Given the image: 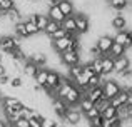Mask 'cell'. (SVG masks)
I'll return each mask as SVG.
<instances>
[{
    "label": "cell",
    "instance_id": "16",
    "mask_svg": "<svg viewBox=\"0 0 132 127\" xmlns=\"http://www.w3.org/2000/svg\"><path fill=\"white\" fill-rule=\"evenodd\" d=\"M59 10L64 13L65 19H67V17H72L75 13L74 2H72V0H60V3H59Z\"/></svg>",
    "mask_w": 132,
    "mask_h": 127
},
{
    "label": "cell",
    "instance_id": "2",
    "mask_svg": "<svg viewBox=\"0 0 132 127\" xmlns=\"http://www.w3.org/2000/svg\"><path fill=\"white\" fill-rule=\"evenodd\" d=\"M74 20H75V27H77V35H85V33L90 32V19L85 15L84 12H79V13H74Z\"/></svg>",
    "mask_w": 132,
    "mask_h": 127
},
{
    "label": "cell",
    "instance_id": "25",
    "mask_svg": "<svg viewBox=\"0 0 132 127\" xmlns=\"http://www.w3.org/2000/svg\"><path fill=\"white\" fill-rule=\"evenodd\" d=\"M37 72H39V67H35L32 62L23 64V75H27V77H30V79H35Z\"/></svg>",
    "mask_w": 132,
    "mask_h": 127
},
{
    "label": "cell",
    "instance_id": "12",
    "mask_svg": "<svg viewBox=\"0 0 132 127\" xmlns=\"http://www.w3.org/2000/svg\"><path fill=\"white\" fill-rule=\"evenodd\" d=\"M84 95L89 99L90 102H92L94 105H95L99 100H102V99H104V90H102V85H99V87H90V89H87V90L84 92Z\"/></svg>",
    "mask_w": 132,
    "mask_h": 127
},
{
    "label": "cell",
    "instance_id": "40",
    "mask_svg": "<svg viewBox=\"0 0 132 127\" xmlns=\"http://www.w3.org/2000/svg\"><path fill=\"white\" fill-rule=\"evenodd\" d=\"M12 127H29V121L27 119H17L12 124Z\"/></svg>",
    "mask_w": 132,
    "mask_h": 127
},
{
    "label": "cell",
    "instance_id": "4",
    "mask_svg": "<svg viewBox=\"0 0 132 127\" xmlns=\"http://www.w3.org/2000/svg\"><path fill=\"white\" fill-rule=\"evenodd\" d=\"M60 64L62 65H67L69 69L75 67V65H80L82 64L80 52H72V50H67V52L60 54Z\"/></svg>",
    "mask_w": 132,
    "mask_h": 127
},
{
    "label": "cell",
    "instance_id": "48",
    "mask_svg": "<svg viewBox=\"0 0 132 127\" xmlns=\"http://www.w3.org/2000/svg\"><path fill=\"white\" fill-rule=\"evenodd\" d=\"M7 127H12V125H7Z\"/></svg>",
    "mask_w": 132,
    "mask_h": 127
},
{
    "label": "cell",
    "instance_id": "44",
    "mask_svg": "<svg viewBox=\"0 0 132 127\" xmlns=\"http://www.w3.org/2000/svg\"><path fill=\"white\" fill-rule=\"evenodd\" d=\"M9 124H7V121L5 119H0V127H7Z\"/></svg>",
    "mask_w": 132,
    "mask_h": 127
},
{
    "label": "cell",
    "instance_id": "41",
    "mask_svg": "<svg viewBox=\"0 0 132 127\" xmlns=\"http://www.w3.org/2000/svg\"><path fill=\"white\" fill-rule=\"evenodd\" d=\"M5 85H10V75H0V87H5Z\"/></svg>",
    "mask_w": 132,
    "mask_h": 127
},
{
    "label": "cell",
    "instance_id": "23",
    "mask_svg": "<svg viewBox=\"0 0 132 127\" xmlns=\"http://www.w3.org/2000/svg\"><path fill=\"white\" fill-rule=\"evenodd\" d=\"M48 70H50V69H47V67L39 69V72H37L35 79H34L37 85H44V87H45V82H47V77H48Z\"/></svg>",
    "mask_w": 132,
    "mask_h": 127
},
{
    "label": "cell",
    "instance_id": "42",
    "mask_svg": "<svg viewBox=\"0 0 132 127\" xmlns=\"http://www.w3.org/2000/svg\"><path fill=\"white\" fill-rule=\"evenodd\" d=\"M107 105H109V100H105V99H102V100H99V102L95 104V107L99 109V112H102L104 109L107 107Z\"/></svg>",
    "mask_w": 132,
    "mask_h": 127
},
{
    "label": "cell",
    "instance_id": "5",
    "mask_svg": "<svg viewBox=\"0 0 132 127\" xmlns=\"http://www.w3.org/2000/svg\"><path fill=\"white\" fill-rule=\"evenodd\" d=\"M60 84H62V74L57 72V70H54V69H50V70H48L47 82H45V89H47L50 94H54V92L60 87Z\"/></svg>",
    "mask_w": 132,
    "mask_h": 127
},
{
    "label": "cell",
    "instance_id": "10",
    "mask_svg": "<svg viewBox=\"0 0 132 127\" xmlns=\"http://www.w3.org/2000/svg\"><path fill=\"white\" fill-rule=\"evenodd\" d=\"M27 19H29L30 22L35 23L40 33L45 32V29H47V25H48V17H47V13H32V15H29Z\"/></svg>",
    "mask_w": 132,
    "mask_h": 127
},
{
    "label": "cell",
    "instance_id": "1",
    "mask_svg": "<svg viewBox=\"0 0 132 127\" xmlns=\"http://www.w3.org/2000/svg\"><path fill=\"white\" fill-rule=\"evenodd\" d=\"M22 45V40L17 39L15 35H3L0 37V52L7 54L9 55L10 52H13V50L17 49V47Z\"/></svg>",
    "mask_w": 132,
    "mask_h": 127
},
{
    "label": "cell",
    "instance_id": "15",
    "mask_svg": "<svg viewBox=\"0 0 132 127\" xmlns=\"http://www.w3.org/2000/svg\"><path fill=\"white\" fill-rule=\"evenodd\" d=\"M110 27H112L116 32H120V30H127V19L124 15H120V13H117V15H114L112 19H110Z\"/></svg>",
    "mask_w": 132,
    "mask_h": 127
},
{
    "label": "cell",
    "instance_id": "50",
    "mask_svg": "<svg viewBox=\"0 0 132 127\" xmlns=\"http://www.w3.org/2000/svg\"><path fill=\"white\" fill-rule=\"evenodd\" d=\"M0 2H2V0H0Z\"/></svg>",
    "mask_w": 132,
    "mask_h": 127
},
{
    "label": "cell",
    "instance_id": "49",
    "mask_svg": "<svg viewBox=\"0 0 132 127\" xmlns=\"http://www.w3.org/2000/svg\"><path fill=\"white\" fill-rule=\"evenodd\" d=\"M37 2H40V0H37Z\"/></svg>",
    "mask_w": 132,
    "mask_h": 127
},
{
    "label": "cell",
    "instance_id": "22",
    "mask_svg": "<svg viewBox=\"0 0 132 127\" xmlns=\"http://www.w3.org/2000/svg\"><path fill=\"white\" fill-rule=\"evenodd\" d=\"M13 33H15V37H17V39H20V40H22V39L23 40L30 39L29 33H27V30H25V25H23V20L13 25Z\"/></svg>",
    "mask_w": 132,
    "mask_h": 127
},
{
    "label": "cell",
    "instance_id": "9",
    "mask_svg": "<svg viewBox=\"0 0 132 127\" xmlns=\"http://www.w3.org/2000/svg\"><path fill=\"white\" fill-rule=\"evenodd\" d=\"M65 124L67 125H70V127H75V125H79L82 121H84V114H82L79 109H75V107H70V111L67 112V115H65Z\"/></svg>",
    "mask_w": 132,
    "mask_h": 127
},
{
    "label": "cell",
    "instance_id": "13",
    "mask_svg": "<svg viewBox=\"0 0 132 127\" xmlns=\"http://www.w3.org/2000/svg\"><path fill=\"white\" fill-rule=\"evenodd\" d=\"M127 97H129V90H127V89H120V92L112 99V100H109V104L112 105L114 109L119 111L120 107H124V105L127 104Z\"/></svg>",
    "mask_w": 132,
    "mask_h": 127
},
{
    "label": "cell",
    "instance_id": "6",
    "mask_svg": "<svg viewBox=\"0 0 132 127\" xmlns=\"http://www.w3.org/2000/svg\"><path fill=\"white\" fill-rule=\"evenodd\" d=\"M82 99H84V92L74 85V87H72L70 90L67 92V95H65L62 100H64L65 104L69 105V107H75V105H79V102H80Z\"/></svg>",
    "mask_w": 132,
    "mask_h": 127
},
{
    "label": "cell",
    "instance_id": "39",
    "mask_svg": "<svg viewBox=\"0 0 132 127\" xmlns=\"http://www.w3.org/2000/svg\"><path fill=\"white\" fill-rule=\"evenodd\" d=\"M102 125H104V117L102 115H99V117H95V119L90 121V127H102Z\"/></svg>",
    "mask_w": 132,
    "mask_h": 127
},
{
    "label": "cell",
    "instance_id": "26",
    "mask_svg": "<svg viewBox=\"0 0 132 127\" xmlns=\"http://www.w3.org/2000/svg\"><path fill=\"white\" fill-rule=\"evenodd\" d=\"M102 57H99V59H92V60H89V62H87L90 67H92L94 74H95V75H100V77H102Z\"/></svg>",
    "mask_w": 132,
    "mask_h": 127
},
{
    "label": "cell",
    "instance_id": "35",
    "mask_svg": "<svg viewBox=\"0 0 132 127\" xmlns=\"http://www.w3.org/2000/svg\"><path fill=\"white\" fill-rule=\"evenodd\" d=\"M23 85V80L20 75H13V77H10V87H22Z\"/></svg>",
    "mask_w": 132,
    "mask_h": 127
},
{
    "label": "cell",
    "instance_id": "11",
    "mask_svg": "<svg viewBox=\"0 0 132 127\" xmlns=\"http://www.w3.org/2000/svg\"><path fill=\"white\" fill-rule=\"evenodd\" d=\"M70 39L72 37H64V39H57V40H50V47L55 54H64L69 50V45H70Z\"/></svg>",
    "mask_w": 132,
    "mask_h": 127
},
{
    "label": "cell",
    "instance_id": "24",
    "mask_svg": "<svg viewBox=\"0 0 132 127\" xmlns=\"http://www.w3.org/2000/svg\"><path fill=\"white\" fill-rule=\"evenodd\" d=\"M100 115L104 117V121H110V119H116V117H119V111L117 109H114L112 105H107L105 109H104L102 112H100Z\"/></svg>",
    "mask_w": 132,
    "mask_h": 127
},
{
    "label": "cell",
    "instance_id": "31",
    "mask_svg": "<svg viewBox=\"0 0 132 127\" xmlns=\"http://www.w3.org/2000/svg\"><path fill=\"white\" fill-rule=\"evenodd\" d=\"M87 54H89V57H90L89 60H92V59H99V57H102V54H100V50L95 47V44H92V45H89V47H87Z\"/></svg>",
    "mask_w": 132,
    "mask_h": 127
},
{
    "label": "cell",
    "instance_id": "28",
    "mask_svg": "<svg viewBox=\"0 0 132 127\" xmlns=\"http://www.w3.org/2000/svg\"><path fill=\"white\" fill-rule=\"evenodd\" d=\"M92 107H94V104H92V102L89 100L87 97H85V95H84V99H82V100L79 102V105H77V109H79V111L82 112V114H87V112H89V111H90Z\"/></svg>",
    "mask_w": 132,
    "mask_h": 127
},
{
    "label": "cell",
    "instance_id": "18",
    "mask_svg": "<svg viewBox=\"0 0 132 127\" xmlns=\"http://www.w3.org/2000/svg\"><path fill=\"white\" fill-rule=\"evenodd\" d=\"M114 74V59L109 55H104L102 57V77L105 75Z\"/></svg>",
    "mask_w": 132,
    "mask_h": 127
},
{
    "label": "cell",
    "instance_id": "38",
    "mask_svg": "<svg viewBox=\"0 0 132 127\" xmlns=\"http://www.w3.org/2000/svg\"><path fill=\"white\" fill-rule=\"evenodd\" d=\"M117 77L119 79H132V67H129V69H126V70H122L120 74H117Z\"/></svg>",
    "mask_w": 132,
    "mask_h": 127
},
{
    "label": "cell",
    "instance_id": "7",
    "mask_svg": "<svg viewBox=\"0 0 132 127\" xmlns=\"http://www.w3.org/2000/svg\"><path fill=\"white\" fill-rule=\"evenodd\" d=\"M50 107H52V111H54V114L57 115L59 119H65V115H67V112L70 111V107H69V105L65 104L64 100H62V99H59V97H52Z\"/></svg>",
    "mask_w": 132,
    "mask_h": 127
},
{
    "label": "cell",
    "instance_id": "8",
    "mask_svg": "<svg viewBox=\"0 0 132 127\" xmlns=\"http://www.w3.org/2000/svg\"><path fill=\"white\" fill-rule=\"evenodd\" d=\"M112 44H114L112 35H107V33L99 35V37H97V40H95V47L100 50V54H102V55H107V54H109Z\"/></svg>",
    "mask_w": 132,
    "mask_h": 127
},
{
    "label": "cell",
    "instance_id": "21",
    "mask_svg": "<svg viewBox=\"0 0 132 127\" xmlns=\"http://www.w3.org/2000/svg\"><path fill=\"white\" fill-rule=\"evenodd\" d=\"M126 52H127V49H126V47H122V45H119V44H116V42H114L107 55H109V57H112V59L116 60V59H119V57H124V55H126Z\"/></svg>",
    "mask_w": 132,
    "mask_h": 127
},
{
    "label": "cell",
    "instance_id": "46",
    "mask_svg": "<svg viewBox=\"0 0 132 127\" xmlns=\"http://www.w3.org/2000/svg\"><path fill=\"white\" fill-rule=\"evenodd\" d=\"M0 20H2V12H0Z\"/></svg>",
    "mask_w": 132,
    "mask_h": 127
},
{
    "label": "cell",
    "instance_id": "3",
    "mask_svg": "<svg viewBox=\"0 0 132 127\" xmlns=\"http://www.w3.org/2000/svg\"><path fill=\"white\" fill-rule=\"evenodd\" d=\"M120 89H122V87L119 85V82L114 80V79H107V80H104L102 82L104 99H105V100H112V99L120 92Z\"/></svg>",
    "mask_w": 132,
    "mask_h": 127
},
{
    "label": "cell",
    "instance_id": "14",
    "mask_svg": "<svg viewBox=\"0 0 132 127\" xmlns=\"http://www.w3.org/2000/svg\"><path fill=\"white\" fill-rule=\"evenodd\" d=\"M29 62H32L35 67H39V69H42V67H45L47 65V62H48V57H47V54L45 52H32L29 55Z\"/></svg>",
    "mask_w": 132,
    "mask_h": 127
},
{
    "label": "cell",
    "instance_id": "30",
    "mask_svg": "<svg viewBox=\"0 0 132 127\" xmlns=\"http://www.w3.org/2000/svg\"><path fill=\"white\" fill-rule=\"evenodd\" d=\"M13 7H17L15 0H2V2H0V12L5 13V12H9V10H12Z\"/></svg>",
    "mask_w": 132,
    "mask_h": 127
},
{
    "label": "cell",
    "instance_id": "32",
    "mask_svg": "<svg viewBox=\"0 0 132 127\" xmlns=\"http://www.w3.org/2000/svg\"><path fill=\"white\" fill-rule=\"evenodd\" d=\"M82 65H84V64L75 65V67H70V69H69V75H67V77L70 79V80H74L75 77H79V75L82 74Z\"/></svg>",
    "mask_w": 132,
    "mask_h": 127
},
{
    "label": "cell",
    "instance_id": "45",
    "mask_svg": "<svg viewBox=\"0 0 132 127\" xmlns=\"http://www.w3.org/2000/svg\"><path fill=\"white\" fill-rule=\"evenodd\" d=\"M0 64H3V55H2V52H0Z\"/></svg>",
    "mask_w": 132,
    "mask_h": 127
},
{
    "label": "cell",
    "instance_id": "19",
    "mask_svg": "<svg viewBox=\"0 0 132 127\" xmlns=\"http://www.w3.org/2000/svg\"><path fill=\"white\" fill-rule=\"evenodd\" d=\"M62 29L67 30L72 37H79L77 35V27H75V20H74V15L72 17H67V19L62 22Z\"/></svg>",
    "mask_w": 132,
    "mask_h": 127
},
{
    "label": "cell",
    "instance_id": "47",
    "mask_svg": "<svg viewBox=\"0 0 132 127\" xmlns=\"http://www.w3.org/2000/svg\"><path fill=\"white\" fill-rule=\"evenodd\" d=\"M129 90H130V94H132V87H130V89H129Z\"/></svg>",
    "mask_w": 132,
    "mask_h": 127
},
{
    "label": "cell",
    "instance_id": "37",
    "mask_svg": "<svg viewBox=\"0 0 132 127\" xmlns=\"http://www.w3.org/2000/svg\"><path fill=\"white\" fill-rule=\"evenodd\" d=\"M82 74H84L87 79H90V77H94V75H95V74H94V70H92V67H90L89 64H84V65H82Z\"/></svg>",
    "mask_w": 132,
    "mask_h": 127
},
{
    "label": "cell",
    "instance_id": "17",
    "mask_svg": "<svg viewBox=\"0 0 132 127\" xmlns=\"http://www.w3.org/2000/svg\"><path fill=\"white\" fill-rule=\"evenodd\" d=\"M129 67H130V59L127 55L119 57V59L114 60V74H120L122 70H126Z\"/></svg>",
    "mask_w": 132,
    "mask_h": 127
},
{
    "label": "cell",
    "instance_id": "43",
    "mask_svg": "<svg viewBox=\"0 0 132 127\" xmlns=\"http://www.w3.org/2000/svg\"><path fill=\"white\" fill-rule=\"evenodd\" d=\"M7 74V69H5V65L3 64H0V75H5Z\"/></svg>",
    "mask_w": 132,
    "mask_h": 127
},
{
    "label": "cell",
    "instance_id": "20",
    "mask_svg": "<svg viewBox=\"0 0 132 127\" xmlns=\"http://www.w3.org/2000/svg\"><path fill=\"white\" fill-rule=\"evenodd\" d=\"M107 5H109V9H112L114 12H122V10L127 9V5H129V0H105Z\"/></svg>",
    "mask_w": 132,
    "mask_h": 127
},
{
    "label": "cell",
    "instance_id": "33",
    "mask_svg": "<svg viewBox=\"0 0 132 127\" xmlns=\"http://www.w3.org/2000/svg\"><path fill=\"white\" fill-rule=\"evenodd\" d=\"M99 115H100V112H99V109H97L95 107V105H94V107L92 109H90V111L87 112V114H84V119H85V121H92V119H95V117H99Z\"/></svg>",
    "mask_w": 132,
    "mask_h": 127
},
{
    "label": "cell",
    "instance_id": "34",
    "mask_svg": "<svg viewBox=\"0 0 132 127\" xmlns=\"http://www.w3.org/2000/svg\"><path fill=\"white\" fill-rule=\"evenodd\" d=\"M102 79L104 77H100V75H94V77H90L89 79V89L90 87H99V85H102Z\"/></svg>",
    "mask_w": 132,
    "mask_h": 127
},
{
    "label": "cell",
    "instance_id": "29",
    "mask_svg": "<svg viewBox=\"0 0 132 127\" xmlns=\"http://www.w3.org/2000/svg\"><path fill=\"white\" fill-rule=\"evenodd\" d=\"M42 121H44V115L37 111L35 115L32 119H29V127H42Z\"/></svg>",
    "mask_w": 132,
    "mask_h": 127
},
{
    "label": "cell",
    "instance_id": "27",
    "mask_svg": "<svg viewBox=\"0 0 132 127\" xmlns=\"http://www.w3.org/2000/svg\"><path fill=\"white\" fill-rule=\"evenodd\" d=\"M23 25H25V30H27V33H29V37H32V35H39V29H37V25L34 22H30L29 19H23Z\"/></svg>",
    "mask_w": 132,
    "mask_h": 127
},
{
    "label": "cell",
    "instance_id": "36",
    "mask_svg": "<svg viewBox=\"0 0 132 127\" xmlns=\"http://www.w3.org/2000/svg\"><path fill=\"white\" fill-rule=\"evenodd\" d=\"M42 127H59V122L52 117H44L42 121Z\"/></svg>",
    "mask_w": 132,
    "mask_h": 127
}]
</instances>
